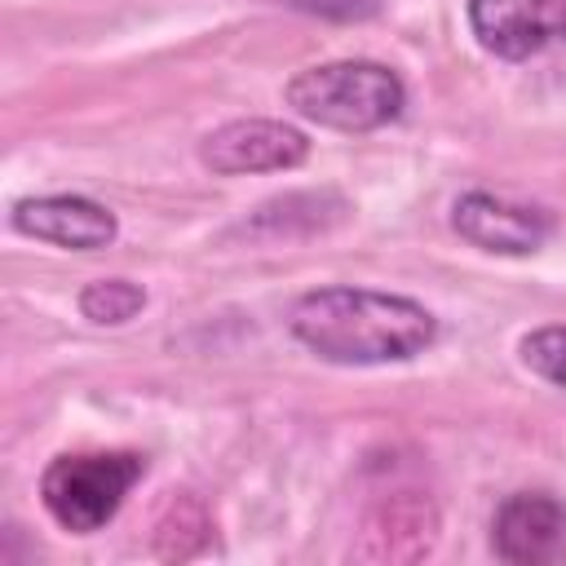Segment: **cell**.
Returning a JSON list of instances; mask_svg holds the SVG:
<instances>
[{
	"mask_svg": "<svg viewBox=\"0 0 566 566\" xmlns=\"http://www.w3.org/2000/svg\"><path fill=\"white\" fill-rule=\"evenodd\" d=\"M287 327L314 358L336 367L411 363L438 340V318L429 305L402 292L354 283H332L296 296Z\"/></svg>",
	"mask_w": 566,
	"mask_h": 566,
	"instance_id": "6da1fadb",
	"label": "cell"
},
{
	"mask_svg": "<svg viewBox=\"0 0 566 566\" xmlns=\"http://www.w3.org/2000/svg\"><path fill=\"white\" fill-rule=\"evenodd\" d=\"M283 102L318 124V128H336V133H371L385 128L402 115L407 106V84L394 66L371 62V57H336V62H318L296 71L283 84Z\"/></svg>",
	"mask_w": 566,
	"mask_h": 566,
	"instance_id": "7a4b0ae2",
	"label": "cell"
},
{
	"mask_svg": "<svg viewBox=\"0 0 566 566\" xmlns=\"http://www.w3.org/2000/svg\"><path fill=\"white\" fill-rule=\"evenodd\" d=\"M142 473L146 455L137 451H62L40 473V500L62 531L93 535L124 509Z\"/></svg>",
	"mask_w": 566,
	"mask_h": 566,
	"instance_id": "3957f363",
	"label": "cell"
},
{
	"mask_svg": "<svg viewBox=\"0 0 566 566\" xmlns=\"http://www.w3.org/2000/svg\"><path fill=\"white\" fill-rule=\"evenodd\" d=\"M451 230L495 256H531L553 239V212L544 203H522L491 190H464L451 203Z\"/></svg>",
	"mask_w": 566,
	"mask_h": 566,
	"instance_id": "277c9868",
	"label": "cell"
},
{
	"mask_svg": "<svg viewBox=\"0 0 566 566\" xmlns=\"http://www.w3.org/2000/svg\"><path fill=\"white\" fill-rule=\"evenodd\" d=\"M310 155V137L287 124V119H265V115H248V119H230L221 128H212L199 142V164L212 168L217 177H243V172H287L296 164H305Z\"/></svg>",
	"mask_w": 566,
	"mask_h": 566,
	"instance_id": "5b68a950",
	"label": "cell"
},
{
	"mask_svg": "<svg viewBox=\"0 0 566 566\" xmlns=\"http://www.w3.org/2000/svg\"><path fill=\"white\" fill-rule=\"evenodd\" d=\"M473 40L504 62H526L566 40V0H469Z\"/></svg>",
	"mask_w": 566,
	"mask_h": 566,
	"instance_id": "8992f818",
	"label": "cell"
},
{
	"mask_svg": "<svg viewBox=\"0 0 566 566\" xmlns=\"http://www.w3.org/2000/svg\"><path fill=\"white\" fill-rule=\"evenodd\" d=\"M491 553L509 566L566 562V504L548 491H513L491 517Z\"/></svg>",
	"mask_w": 566,
	"mask_h": 566,
	"instance_id": "52a82bcc",
	"label": "cell"
},
{
	"mask_svg": "<svg viewBox=\"0 0 566 566\" xmlns=\"http://www.w3.org/2000/svg\"><path fill=\"white\" fill-rule=\"evenodd\" d=\"M9 226L27 239L66 248V252H97L119 239V217L88 199V195H31L18 199L9 212Z\"/></svg>",
	"mask_w": 566,
	"mask_h": 566,
	"instance_id": "ba28073f",
	"label": "cell"
},
{
	"mask_svg": "<svg viewBox=\"0 0 566 566\" xmlns=\"http://www.w3.org/2000/svg\"><path fill=\"white\" fill-rule=\"evenodd\" d=\"M367 557L376 562H398V557H420L433 548L438 535V513L424 495H389L371 517H367Z\"/></svg>",
	"mask_w": 566,
	"mask_h": 566,
	"instance_id": "9c48e42d",
	"label": "cell"
},
{
	"mask_svg": "<svg viewBox=\"0 0 566 566\" xmlns=\"http://www.w3.org/2000/svg\"><path fill=\"white\" fill-rule=\"evenodd\" d=\"M80 314L97 327H124L146 310V287L133 279H93L80 287Z\"/></svg>",
	"mask_w": 566,
	"mask_h": 566,
	"instance_id": "30bf717a",
	"label": "cell"
},
{
	"mask_svg": "<svg viewBox=\"0 0 566 566\" xmlns=\"http://www.w3.org/2000/svg\"><path fill=\"white\" fill-rule=\"evenodd\" d=\"M517 358L531 376L566 389V323H544V327H531L522 340H517Z\"/></svg>",
	"mask_w": 566,
	"mask_h": 566,
	"instance_id": "8fae6325",
	"label": "cell"
}]
</instances>
